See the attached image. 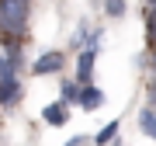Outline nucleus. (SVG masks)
Segmentation results:
<instances>
[{
    "label": "nucleus",
    "mask_w": 156,
    "mask_h": 146,
    "mask_svg": "<svg viewBox=\"0 0 156 146\" xmlns=\"http://www.w3.org/2000/svg\"><path fill=\"white\" fill-rule=\"evenodd\" d=\"M115 136H118V122H108L104 129L94 136V143H97V146H108V143H115Z\"/></svg>",
    "instance_id": "obj_8"
},
{
    "label": "nucleus",
    "mask_w": 156,
    "mask_h": 146,
    "mask_svg": "<svg viewBox=\"0 0 156 146\" xmlns=\"http://www.w3.org/2000/svg\"><path fill=\"white\" fill-rule=\"evenodd\" d=\"M66 146H87V136H73V139H66Z\"/></svg>",
    "instance_id": "obj_11"
},
{
    "label": "nucleus",
    "mask_w": 156,
    "mask_h": 146,
    "mask_svg": "<svg viewBox=\"0 0 156 146\" xmlns=\"http://www.w3.org/2000/svg\"><path fill=\"white\" fill-rule=\"evenodd\" d=\"M104 11L111 17H122L125 14V0H104Z\"/></svg>",
    "instance_id": "obj_10"
},
{
    "label": "nucleus",
    "mask_w": 156,
    "mask_h": 146,
    "mask_svg": "<svg viewBox=\"0 0 156 146\" xmlns=\"http://www.w3.org/2000/svg\"><path fill=\"white\" fill-rule=\"evenodd\" d=\"M62 63H66V56H62V52H42V56L31 63V73H35V77H45V73H59V70H62Z\"/></svg>",
    "instance_id": "obj_3"
},
{
    "label": "nucleus",
    "mask_w": 156,
    "mask_h": 146,
    "mask_svg": "<svg viewBox=\"0 0 156 146\" xmlns=\"http://www.w3.org/2000/svg\"><path fill=\"white\" fill-rule=\"evenodd\" d=\"M101 104H104V94H101V90H97L94 84L80 90V108H83V111H97Z\"/></svg>",
    "instance_id": "obj_5"
},
{
    "label": "nucleus",
    "mask_w": 156,
    "mask_h": 146,
    "mask_svg": "<svg viewBox=\"0 0 156 146\" xmlns=\"http://www.w3.org/2000/svg\"><path fill=\"white\" fill-rule=\"evenodd\" d=\"M28 4L31 0H0V31L7 38H21L28 24Z\"/></svg>",
    "instance_id": "obj_1"
},
{
    "label": "nucleus",
    "mask_w": 156,
    "mask_h": 146,
    "mask_svg": "<svg viewBox=\"0 0 156 146\" xmlns=\"http://www.w3.org/2000/svg\"><path fill=\"white\" fill-rule=\"evenodd\" d=\"M146 31H149V38L156 42V0H146Z\"/></svg>",
    "instance_id": "obj_9"
},
{
    "label": "nucleus",
    "mask_w": 156,
    "mask_h": 146,
    "mask_svg": "<svg viewBox=\"0 0 156 146\" xmlns=\"http://www.w3.org/2000/svg\"><path fill=\"white\" fill-rule=\"evenodd\" d=\"M42 118H45L49 125H66V122H69V108H66V101L59 97V101L45 104V108H42Z\"/></svg>",
    "instance_id": "obj_4"
},
{
    "label": "nucleus",
    "mask_w": 156,
    "mask_h": 146,
    "mask_svg": "<svg viewBox=\"0 0 156 146\" xmlns=\"http://www.w3.org/2000/svg\"><path fill=\"white\" fill-rule=\"evenodd\" d=\"M139 125H142L146 136H153V139H156V104H149V108H142V111H139Z\"/></svg>",
    "instance_id": "obj_6"
},
{
    "label": "nucleus",
    "mask_w": 156,
    "mask_h": 146,
    "mask_svg": "<svg viewBox=\"0 0 156 146\" xmlns=\"http://www.w3.org/2000/svg\"><path fill=\"white\" fill-rule=\"evenodd\" d=\"M153 66H156V49H153Z\"/></svg>",
    "instance_id": "obj_13"
},
{
    "label": "nucleus",
    "mask_w": 156,
    "mask_h": 146,
    "mask_svg": "<svg viewBox=\"0 0 156 146\" xmlns=\"http://www.w3.org/2000/svg\"><path fill=\"white\" fill-rule=\"evenodd\" d=\"M153 101H156V84H153Z\"/></svg>",
    "instance_id": "obj_12"
},
{
    "label": "nucleus",
    "mask_w": 156,
    "mask_h": 146,
    "mask_svg": "<svg viewBox=\"0 0 156 146\" xmlns=\"http://www.w3.org/2000/svg\"><path fill=\"white\" fill-rule=\"evenodd\" d=\"M97 42H101V31H94V35H90V45L80 49V59H76V84H80V87H90L94 59H97Z\"/></svg>",
    "instance_id": "obj_2"
},
{
    "label": "nucleus",
    "mask_w": 156,
    "mask_h": 146,
    "mask_svg": "<svg viewBox=\"0 0 156 146\" xmlns=\"http://www.w3.org/2000/svg\"><path fill=\"white\" fill-rule=\"evenodd\" d=\"M80 90H83V87H80L76 80H62V84H59V94H62V101H66V104H69V101L80 104Z\"/></svg>",
    "instance_id": "obj_7"
},
{
    "label": "nucleus",
    "mask_w": 156,
    "mask_h": 146,
    "mask_svg": "<svg viewBox=\"0 0 156 146\" xmlns=\"http://www.w3.org/2000/svg\"><path fill=\"white\" fill-rule=\"evenodd\" d=\"M153 104H156V101H153Z\"/></svg>",
    "instance_id": "obj_14"
}]
</instances>
